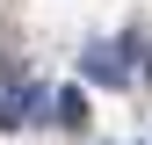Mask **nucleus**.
I'll return each mask as SVG.
<instances>
[{
	"label": "nucleus",
	"mask_w": 152,
	"mask_h": 145,
	"mask_svg": "<svg viewBox=\"0 0 152 145\" xmlns=\"http://www.w3.org/2000/svg\"><path fill=\"white\" fill-rule=\"evenodd\" d=\"M80 72H87V80H102V87H116V80H123V51H109V44H94L87 58H80Z\"/></svg>",
	"instance_id": "obj_1"
},
{
	"label": "nucleus",
	"mask_w": 152,
	"mask_h": 145,
	"mask_svg": "<svg viewBox=\"0 0 152 145\" xmlns=\"http://www.w3.org/2000/svg\"><path fill=\"white\" fill-rule=\"evenodd\" d=\"M0 123H7V131L22 123V80H15L7 65H0Z\"/></svg>",
	"instance_id": "obj_2"
},
{
	"label": "nucleus",
	"mask_w": 152,
	"mask_h": 145,
	"mask_svg": "<svg viewBox=\"0 0 152 145\" xmlns=\"http://www.w3.org/2000/svg\"><path fill=\"white\" fill-rule=\"evenodd\" d=\"M51 116H58L65 131H80V123H87V102H80V87H58V102H51Z\"/></svg>",
	"instance_id": "obj_3"
},
{
	"label": "nucleus",
	"mask_w": 152,
	"mask_h": 145,
	"mask_svg": "<svg viewBox=\"0 0 152 145\" xmlns=\"http://www.w3.org/2000/svg\"><path fill=\"white\" fill-rule=\"evenodd\" d=\"M145 65H152V51H145Z\"/></svg>",
	"instance_id": "obj_4"
}]
</instances>
